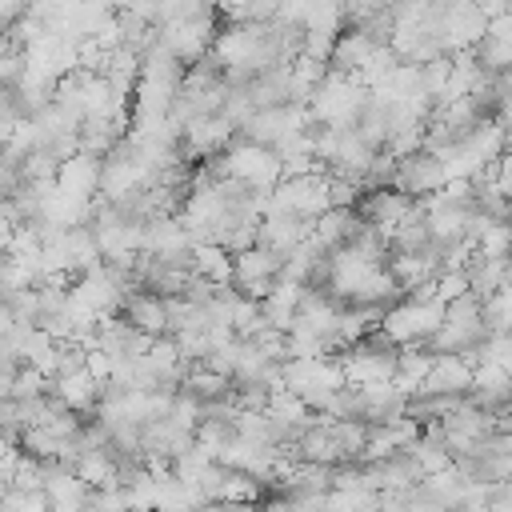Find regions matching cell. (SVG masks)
<instances>
[{"mask_svg":"<svg viewBox=\"0 0 512 512\" xmlns=\"http://www.w3.org/2000/svg\"><path fill=\"white\" fill-rule=\"evenodd\" d=\"M472 364L464 356H432V368L420 384V392H444V396H468V384H472Z\"/></svg>","mask_w":512,"mask_h":512,"instance_id":"cell-4","label":"cell"},{"mask_svg":"<svg viewBox=\"0 0 512 512\" xmlns=\"http://www.w3.org/2000/svg\"><path fill=\"white\" fill-rule=\"evenodd\" d=\"M196 272L200 276H208V280H216V284H228L232 280V252L224 248V244H212V240H204V244H196Z\"/></svg>","mask_w":512,"mask_h":512,"instance_id":"cell-7","label":"cell"},{"mask_svg":"<svg viewBox=\"0 0 512 512\" xmlns=\"http://www.w3.org/2000/svg\"><path fill=\"white\" fill-rule=\"evenodd\" d=\"M56 380V392H60V400L68 404V408H76V412H92L96 404H100V388H104V380L84 364V368H76V372H64V376H52Z\"/></svg>","mask_w":512,"mask_h":512,"instance_id":"cell-6","label":"cell"},{"mask_svg":"<svg viewBox=\"0 0 512 512\" xmlns=\"http://www.w3.org/2000/svg\"><path fill=\"white\" fill-rule=\"evenodd\" d=\"M448 180H452V172H448L444 152H436V148H428V144H420V148L396 156V176H392V184H396L400 192H408L412 200H424V196L440 192Z\"/></svg>","mask_w":512,"mask_h":512,"instance_id":"cell-1","label":"cell"},{"mask_svg":"<svg viewBox=\"0 0 512 512\" xmlns=\"http://www.w3.org/2000/svg\"><path fill=\"white\" fill-rule=\"evenodd\" d=\"M120 316H128L148 336H164L168 332V300L160 292H152V288H140V284L128 288L124 304H120Z\"/></svg>","mask_w":512,"mask_h":512,"instance_id":"cell-3","label":"cell"},{"mask_svg":"<svg viewBox=\"0 0 512 512\" xmlns=\"http://www.w3.org/2000/svg\"><path fill=\"white\" fill-rule=\"evenodd\" d=\"M284 276V256L280 252H272L268 244H248V248H240V252H232V284L244 292V296H252V300H264L272 288H276V280Z\"/></svg>","mask_w":512,"mask_h":512,"instance_id":"cell-2","label":"cell"},{"mask_svg":"<svg viewBox=\"0 0 512 512\" xmlns=\"http://www.w3.org/2000/svg\"><path fill=\"white\" fill-rule=\"evenodd\" d=\"M12 328H16V312H12V308H8V300L0 296V336H8Z\"/></svg>","mask_w":512,"mask_h":512,"instance_id":"cell-8","label":"cell"},{"mask_svg":"<svg viewBox=\"0 0 512 512\" xmlns=\"http://www.w3.org/2000/svg\"><path fill=\"white\" fill-rule=\"evenodd\" d=\"M56 184L68 188V192H76V196L96 200V192H100V156H92V152H72L68 160H60Z\"/></svg>","mask_w":512,"mask_h":512,"instance_id":"cell-5","label":"cell"}]
</instances>
